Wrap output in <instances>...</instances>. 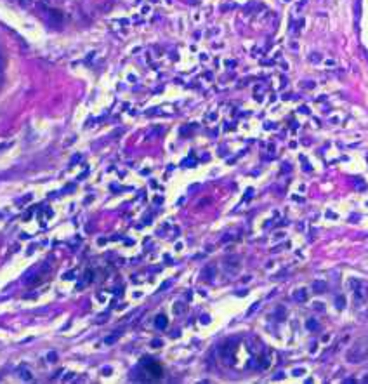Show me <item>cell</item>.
<instances>
[{"instance_id": "277c9868", "label": "cell", "mask_w": 368, "mask_h": 384, "mask_svg": "<svg viewBox=\"0 0 368 384\" xmlns=\"http://www.w3.org/2000/svg\"><path fill=\"white\" fill-rule=\"evenodd\" d=\"M49 18H50L52 21H56V23H59V21L64 19V16H62L59 11H49Z\"/></svg>"}, {"instance_id": "3957f363", "label": "cell", "mask_w": 368, "mask_h": 384, "mask_svg": "<svg viewBox=\"0 0 368 384\" xmlns=\"http://www.w3.org/2000/svg\"><path fill=\"white\" fill-rule=\"evenodd\" d=\"M325 289H326V283H325V282H321V280H316V282L312 283V290H314L316 294L325 292Z\"/></svg>"}, {"instance_id": "5b68a950", "label": "cell", "mask_w": 368, "mask_h": 384, "mask_svg": "<svg viewBox=\"0 0 368 384\" xmlns=\"http://www.w3.org/2000/svg\"><path fill=\"white\" fill-rule=\"evenodd\" d=\"M156 327L162 328V330L167 327V318L163 316V315H158V316H156Z\"/></svg>"}, {"instance_id": "9c48e42d", "label": "cell", "mask_w": 368, "mask_h": 384, "mask_svg": "<svg viewBox=\"0 0 368 384\" xmlns=\"http://www.w3.org/2000/svg\"><path fill=\"white\" fill-rule=\"evenodd\" d=\"M151 346H162V341H153Z\"/></svg>"}, {"instance_id": "52a82bcc", "label": "cell", "mask_w": 368, "mask_h": 384, "mask_svg": "<svg viewBox=\"0 0 368 384\" xmlns=\"http://www.w3.org/2000/svg\"><path fill=\"white\" fill-rule=\"evenodd\" d=\"M174 311L177 315H181L182 311H184V308H182V304H175V308H174Z\"/></svg>"}, {"instance_id": "ba28073f", "label": "cell", "mask_w": 368, "mask_h": 384, "mask_svg": "<svg viewBox=\"0 0 368 384\" xmlns=\"http://www.w3.org/2000/svg\"><path fill=\"white\" fill-rule=\"evenodd\" d=\"M47 358H49V360H52V362H56V360H57V355H56V353H49Z\"/></svg>"}, {"instance_id": "7a4b0ae2", "label": "cell", "mask_w": 368, "mask_h": 384, "mask_svg": "<svg viewBox=\"0 0 368 384\" xmlns=\"http://www.w3.org/2000/svg\"><path fill=\"white\" fill-rule=\"evenodd\" d=\"M214 276H215V266H205V268L201 269V278L203 280L210 282Z\"/></svg>"}, {"instance_id": "6da1fadb", "label": "cell", "mask_w": 368, "mask_h": 384, "mask_svg": "<svg viewBox=\"0 0 368 384\" xmlns=\"http://www.w3.org/2000/svg\"><path fill=\"white\" fill-rule=\"evenodd\" d=\"M137 369L142 370L146 381H151V379H160L162 377V367H160L156 362H153L151 358H142L141 363H139Z\"/></svg>"}, {"instance_id": "8992f818", "label": "cell", "mask_w": 368, "mask_h": 384, "mask_svg": "<svg viewBox=\"0 0 368 384\" xmlns=\"http://www.w3.org/2000/svg\"><path fill=\"white\" fill-rule=\"evenodd\" d=\"M306 297H307V295H306L304 290H297V294H295V299H297V301L302 302V301H306Z\"/></svg>"}]
</instances>
